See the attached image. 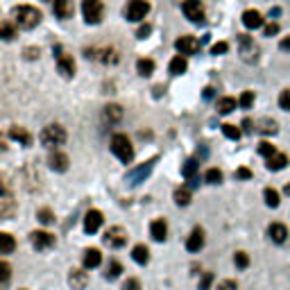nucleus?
<instances>
[{
  "instance_id": "45",
  "label": "nucleus",
  "mask_w": 290,
  "mask_h": 290,
  "mask_svg": "<svg viewBox=\"0 0 290 290\" xmlns=\"http://www.w3.org/2000/svg\"><path fill=\"white\" fill-rule=\"evenodd\" d=\"M37 215H39V220H41L43 225H50V222L55 220V215H52V211H50V209H41Z\"/></svg>"
},
{
  "instance_id": "22",
  "label": "nucleus",
  "mask_w": 290,
  "mask_h": 290,
  "mask_svg": "<svg viewBox=\"0 0 290 290\" xmlns=\"http://www.w3.org/2000/svg\"><path fill=\"white\" fill-rule=\"evenodd\" d=\"M100 263H102V254H100V249H86L84 252V268L93 270V268H98Z\"/></svg>"
},
{
  "instance_id": "23",
  "label": "nucleus",
  "mask_w": 290,
  "mask_h": 290,
  "mask_svg": "<svg viewBox=\"0 0 290 290\" xmlns=\"http://www.w3.org/2000/svg\"><path fill=\"white\" fill-rule=\"evenodd\" d=\"M268 170H283V168L288 166V157L286 154H281V152H277V154H272V157L268 159Z\"/></svg>"
},
{
  "instance_id": "49",
  "label": "nucleus",
  "mask_w": 290,
  "mask_h": 290,
  "mask_svg": "<svg viewBox=\"0 0 290 290\" xmlns=\"http://www.w3.org/2000/svg\"><path fill=\"white\" fill-rule=\"evenodd\" d=\"M123 290H141V281L138 279H127L123 283Z\"/></svg>"
},
{
  "instance_id": "41",
  "label": "nucleus",
  "mask_w": 290,
  "mask_h": 290,
  "mask_svg": "<svg viewBox=\"0 0 290 290\" xmlns=\"http://www.w3.org/2000/svg\"><path fill=\"white\" fill-rule=\"evenodd\" d=\"M279 107L283 111H290V89L281 91V95H279Z\"/></svg>"
},
{
  "instance_id": "43",
  "label": "nucleus",
  "mask_w": 290,
  "mask_h": 290,
  "mask_svg": "<svg viewBox=\"0 0 290 290\" xmlns=\"http://www.w3.org/2000/svg\"><path fill=\"white\" fill-rule=\"evenodd\" d=\"M9 274H12V268H9L7 261H3V263H0V281H3V286L9 281Z\"/></svg>"
},
{
  "instance_id": "26",
  "label": "nucleus",
  "mask_w": 290,
  "mask_h": 290,
  "mask_svg": "<svg viewBox=\"0 0 290 290\" xmlns=\"http://www.w3.org/2000/svg\"><path fill=\"white\" fill-rule=\"evenodd\" d=\"M132 256H134V261H136V263L145 265L150 261V249L145 247V245H136V247L132 249Z\"/></svg>"
},
{
  "instance_id": "24",
  "label": "nucleus",
  "mask_w": 290,
  "mask_h": 290,
  "mask_svg": "<svg viewBox=\"0 0 290 290\" xmlns=\"http://www.w3.org/2000/svg\"><path fill=\"white\" fill-rule=\"evenodd\" d=\"M9 213H12V195H9V191L3 186V200H0V218H3V220H7Z\"/></svg>"
},
{
  "instance_id": "17",
  "label": "nucleus",
  "mask_w": 290,
  "mask_h": 290,
  "mask_svg": "<svg viewBox=\"0 0 290 290\" xmlns=\"http://www.w3.org/2000/svg\"><path fill=\"white\" fill-rule=\"evenodd\" d=\"M268 236L274 240V243H286V238H288L286 225H281V222H272V225L268 227Z\"/></svg>"
},
{
  "instance_id": "33",
  "label": "nucleus",
  "mask_w": 290,
  "mask_h": 290,
  "mask_svg": "<svg viewBox=\"0 0 290 290\" xmlns=\"http://www.w3.org/2000/svg\"><path fill=\"white\" fill-rule=\"evenodd\" d=\"M263 197H265V204L272 206V209H277L279 202H281V200H279V193L274 191V188H270V186L263 191Z\"/></svg>"
},
{
  "instance_id": "37",
  "label": "nucleus",
  "mask_w": 290,
  "mask_h": 290,
  "mask_svg": "<svg viewBox=\"0 0 290 290\" xmlns=\"http://www.w3.org/2000/svg\"><path fill=\"white\" fill-rule=\"evenodd\" d=\"M259 132H263V134H277V123L274 120H261V127H259Z\"/></svg>"
},
{
  "instance_id": "4",
  "label": "nucleus",
  "mask_w": 290,
  "mask_h": 290,
  "mask_svg": "<svg viewBox=\"0 0 290 290\" xmlns=\"http://www.w3.org/2000/svg\"><path fill=\"white\" fill-rule=\"evenodd\" d=\"M82 14H84L86 23H100L104 16V5L102 0H82Z\"/></svg>"
},
{
  "instance_id": "25",
  "label": "nucleus",
  "mask_w": 290,
  "mask_h": 290,
  "mask_svg": "<svg viewBox=\"0 0 290 290\" xmlns=\"http://www.w3.org/2000/svg\"><path fill=\"white\" fill-rule=\"evenodd\" d=\"M188 68V61H186V57L184 55H177L175 59L170 61V72L172 75H182V72H186Z\"/></svg>"
},
{
  "instance_id": "8",
  "label": "nucleus",
  "mask_w": 290,
  "mask_h": 290,
  "mask_svg": "<svg viewBox=\"0 0 290 290\" xmlns=\"http://www.w3.org/2000/svg\"><path fill=\"white\" fill-rule=\"evenodd\" d=\"M154 163H157V159H150V161H145L143 166H138V168H134V170H129V172H127V182L132 184V186H136V184L145 182V177L152 172Z\"/></svg>"
},
{
  "instance_id": "3",
  "label": "nucleus",
  "mask_w": 290,
  "mask_h": 290,
  "mask_svg": "<svg viewBox=\"0 0 290 290\" xmlns=\"http://www.w3.org/2000/svg\"><path fill=\"white\" fill-rule=\"evenodd\" d=\"M39 141L41 145H46V148H59V145H64L66 141V129L61 127V125H46L41 132V136H39Z\"/></svg>"
},
{
  "instance_id": "57",
  "label": "nucleus",
  "mask_w": 290,
  "mask_h": 290,
  "mask_svg": "<svg viewBox=\"0 0 290 290\" xmlns=\"http://www.w3.org/2000/svg\"><path fill=\"white\" fill-rule=\"evenodd\" d=\"M18 290H27V288H18Z\"/></svg>"
},
{
  "instance_id": "32",
  "label": "nucleus",
  "mask_w": 290,
  "mask_h": 290,
  "mask_svg": "<svg viewBox=\"0 0 290 290\" xmlns=\"http://www.w3.org/2000/svg\"><path fill=\"white\" fill-rule=\"evenodd\" d=\"M136 70H138V75H143V77L152 75L154 72V61L152 59H138L136 61Z\"/></svg>"
},
{
  "instance_id": "52",
  "label": "nucleus",
  "mask_w": 290,
  "mask_h": 290,
  "mask_svg": "<svg viewBox=\"0 0 290 290\" xmlns=\"http://www.w3.org/2000/svg\"><path fill=\"white\" fill-rule=\"evenodd\" d=\"M236 177H238V179H249L252 172H249L247 168H238V170H236Z\"/></svg>"
},
{
  "instance_id": "1",
  "label": "nucleus",
  "mask_w": 290,
  "mask_h": 290,
  "mask_svg": "<svg viewBox=\"0 0 290 290\" xmlns=\"http://www.w3.org/2000/svg\"><path fill=\"white\" fill-rule=\"evenodd\" d=\"M12 16H14V23H16L18 27H23V30H32V27H37L39 23H41V12L30 7V5L14 7Z\"/></svg>"
},
{
  "instance_id": "12",
  "label": "nucleus",
  "mask_w": 290,
  "mask_h": 290,
  "mask_svg": "<svg viewBox=\"0 0 290 290\" xmlns=\"http://www.w3.org/2000/svg\"><path fill=\"white\" fill-rule=\"evenodd\" d=\"M30 240H32V245H34L39 252H43V249H50L52 245H55V236L48 234V231H32Z\"/></svg>"
},
{
  "instance_id": "11",
  "label": "nucleus",
  "mask_w": 290,
  "mask_h": 290,
  "mask_svg": "<svg viewBox=\"0 0 290 290\" xmlns=\"http://www.w3.org/2000/svg\"><path fill=\"white\" fill-rule=\"evenodd\" d=\"M175 48H177V50H179V55H184V57H186V55H195V52L197 50H200V41H197V39L195 37H179V39H177V41H175Z\"/></svg>"
},
{
  "instance_id": "36",
  "label": "nucleus",
  "mask_w": 290,
  "mask_h": 290,
  "mask_svg": "<svg viewBox=\"0 0 290 290\" xmlns=\"http://www.w3.org/2000/svg\"><path fill=\"white\" fill-rule=\"evenodd\" d=\"M100 59H102L104 64H116V61H118V52H116L114 48H104V50H102V57H100Z\"/></svg>"
},
{
  "instance_id": "54",
  "label": "nucleus",
  "mask_w": 290,
  "mask_h": 290,
  "mask_svg": "<svg viewBox=\"0 0 290 290\" xmlns=\"http://www.w3.org/2000/svg\"><path fill=\"white\" fill-rule=\"evenodd\" d=\"M243 127H245V132H254V127H252V120H243Z\"/></svg>"
},
{
  "instance_id": "29",
  "label": "nucleus",
  "mask_w": 290,
  "mask_h": 290,
  "mask_svg": "<svg viewBox=\"0 0 290 290\" xmlns=\"http://www.w3.org/2000/svg\"><path fill=\"white\" fill-rule=\"evenodd\" d=\"M234 109H236V100L234 98H220V100H218V114L227 116V114H231Z\"/></svg>"
},
{
  "instance_id": "38",
  "label": "nucleus",
  "mask_w": 290,
  "mask_h": 290,
  "mask_svg": "<svg viewBox=\"0 0 290 290\" xmlns=\"http://www.w3.org/2000/svg\"><path fill=\"white\" fill-rule=\"evenodd\" d=\"M238 104L243 109H249L254 104V91H245L243 95H240V100H238Z\"/></svg>"
},
{
  "instance_id": "13",
  "label": "nucleus",
  "mask_w": 290,
  "mask_h": 290,
  "mask_svg": "<svg viewBox=\"0 0 290 290\" xmlns=\"http://www.w3.org/2000/svg\"><path fill=\"white\" fill-rule=\"evenodd\" d=\"M102 227V213L98 209H91L89 213L84 215V231L86 234H95V231Z\"/></svg>"
},
{
  "instance_id": "44",
  "label": "nucleus",
  "mask_w": 290,
  "mask_h": 290,
  "mask_svg": "<svg viewBox=\"0 0 290 290\" xmlns=\"http://www.w3.org/2000/svg\"><path fill=\"white\" fill-rule=\"evenodd\" d=\"M259 152L263 154L265 159H270V157H272V154H277V150H274V145H270V143H265V141H263V143L259 145Z\"/></svg>"
},
{
  "instance_id": "42",
  "label": "nucleus",
  "mask_w": 290,
  "mask_h": 290,
  "mask_svg": "<svg viewBox=\"0 0 290 290\" xmlns=\"http://www.w3.org/2000/svg\"><path fill=\"white\" fill-rule=\"evenodd\" d=\"M206 182H209V184H220V182H222V172L218 170V168H211V170H206Z\"/></svg>"
},
{
  "instance_id": "40",
  "label": "nucleus",
  "mask_w": 290,
  "mask_h": 290,
  "mask_svg": "<svg viewBox=\"0 0 290 290\" xmlns=\"http://www.w3.org/2000/svg\"><path fill=\"white\" fill-rule=\"evenodd\" d=\"M0 34H3L5 41H12L14 34H16V32H14V27H12V23L5 21V23H3V27H0Z\"/></svg>"
},
{
  "instance_id": "15",
  "label": "nucleus",
  "mask_w": 290,
  "mask_h": 290,
  "mask_svg": "<svg viewBox=\"0 0 290 290\" xmlns=\"http://www.w3.org/2000/svg\"><path fill=\"white\" fill-rule=\"evenodd\" d=\"M48 166L52 168L55 172H66L68 170V157H66L64 152H52L50 157H48Z\"/></svg>"
},
{
  "instance_id": "18",
  "label": "nucleus",
  "mask_w": 290,
  "mask_h": 290,
  "mask_svg": "<svg viewBox=\"0 0 290 290\" xmlns=\"http://www.w3.org/2000/svg\"><path fill=\"white\" fill-rule=\"evenodd\" d=\"M150 234H152V238L157 240V243H163L168 236V225L166 220H154L152 225H150Z\"/></svg>"
},
{
  "instance_id": "9",
  "label": "nucleus",
  "mask_w": 290,
  "mask_h": 290,
  "mask_svg": "<svg viewBox=\"0 0 290 290\" xmlns=\"http://www.w3.org/2000/svg\"><path fill=\"white\" fill-rule=\"evenodd\" d=\"M182 9H184V14H186L188 21H193V23L204 21V7H202L200 0H186Z\"/></svg>"
},
{
  "instance_id": "19",
  "label": "nucleus",
  "mask_w": 290,
  "mask_h": 290,
  "mask_svg": "<svg viewBox=\"0 0 290 290\" xmlns=\"http://www.w3.org/2000/svg\"><path fill=\"white\" fill-rule=\"evenodd\" d=\"M9 136L14 138V141H18L21 145H32V134L27 132V129H23V127H18V125H14L12 129H9Z\"/></svg>"
},
{
  "instance_id": "53",
  "label": "nucleus",
  "mask_w": 290,
  "mask_h": 290,
  "mask_svg": "<svg viewBox=\"0 0 290 290\" xmlns=\"http://www.w3.org/2000/svg\"><path fill=\"white\" fill-rule=\"evenodd\" d=\"M279 46H281V50H290V37L281 39V43H279Z\"/></svg>"
},
{
  "instance_id": "39",
  "label": "nucleus",
  "mask_w": 290,
  "mask_h": 290,
  "mask_svg": "<svg viewBox=\"0 0 290 290\" xmlns=\"http://www.w3.org/2000/svg\"><path fill=\"white\" fill-rule=\"evenodd\" d=\"M234 263H236V268H240V270H245L249 265V256L245 254V252H236L234 256Z\"/></svg>"
},
{
  "instance_id": "20",
  "label": "nucleus",
  "mask_w": 290,
  "mask_h": 290,
  "mask_svg": "<svg viewBox=\"0 0 290 290\" xmlns=\"http://www.w3.org/2000/svg\"><path fill=\"white\" fill-rule=\"evenodd\" d=\"M75 7H72V0H55V14L59 18H70Z\"/></svg>"
},
{
  "instance_id": "34",
  "label": "nucleus",
  "mask_w": 290,
  "mask_h": 290,
  "mask_svg": "<svg viewBox=\"0 0 290 290\" xmlns=\"http://www.w3.org/2000/svg\"><path fill=\"white\" fill-rule=\"evenodd\" d=\"M175 204H179V206L191 204V193H188V188H177L175 191Z\"/></svg>"
},
{
  "instance_id": "2",
  "label": "nucleus",
  "mask_w": 290,
  "mask_h": 290,
  "mask_svg": "<svg viewBox=\"0 0 290 290\" xmlns=\"http://www.w3.org/2000/svg\"><path fill=\"white\" fill-rule=\"evenodd\" d=\"M111 152H114L123 163H132L134 148H132V141L127 138V134H116V136L111 138Z\"/></svg>"
},
{
  "instance_id": "51",
  "label": "nucleus",
  "mask_w": 290,
  "mask_h": 290,
  "mask_svg": "<svg viewBox=\"0 0 290 290\" xmlns=\"http://www.w3.org/2000/svg\"><path fill=\"white\" fill-rule=\"evenodd\" d=\"M279 32V25L277 23H270V25H265V37H274Z\"/></svg>"
},
{
  "instance_id": "10",
  "label": "nucleus",
  "mask_w": 290,
  "mask_h": 290,
  "mask_svg": "<svg viewBox=\"0 0 290 290\" xmlns=\"http://www.w3.org/2000/svg\"><path fill=\"white\" fill-rule=\"evenodd\" d=\"M57 66H59V72L64 77H72L75 75V61H72L70 55H66L61 48H57Z\"/></svg>"
},
{
  "instance_id": "55",
  "label": "nucleus",
  "mask_w": 290,
  "mask_h": 290,
  "mask_svg": "<svg viewBox=\"0 0 290 290\" xmlns=\"http://www.w3.org/2000/svg\"><path fill=\"white\" fill-rule=\"evenodd\" d=\"M204 98H213V89H211V86L204 89Z\"/></svg>"
},
{
  "instance_id": "5",
  "label": "nucleus",
  "mask_w": 290,
  "mask_h": 290,
  "mask_svg": "<svg viewBox=\"0 0 290 290\" xmlns=\"http://www.w3.org/2000/svg\"><path fill=\"white\" fill-rule=\"evenodd\" d=\"M148 12H150L148 0H129L127 7H125V16H127V21H132V23L143 21V18L148 16Z\"/></svg>"
},
{
  "instance_id": "31",
  "label": "nucleus",
  "mask_w": 290,
  "mask_h": 290,
  "mask_svg": "<svg viewBox=\"0 0 290 290\" xmlns=\"http://www.w3.org/2000/svg\"><path fill=\"white\" fill-rule=\"evenodd\" d=\"M120 272H123V265L118 263V261H109L107 265V272H104V279H109V281H114V279L120 277Z\"/></svg>"
},
{
  "instance_id": "35",
  "label": "nucleus",
  "mask_w": 290,
  "mask_h": 290,
  "mask_svg": "<svg viewBox=\"0 0 290 290\" xmlns=\"http://www.w3.org/2000/svg\"><path fill=\"white\" fill-rule=\"evenodd\" d=\"M222 134H225L227 138H231V141H238L240 138V129L236 127V125H229V123L222 125Z\"/></svg>"
},
{
  "instance_id": "28",
  "label": "nucleus",
  "mask_w": 290,
  "mask_h": 290,
  "mask_svg": "<svg viewBox=\"0 0 290 290\" xmlns=\"http://www.w3.org/2000/svg\"><path fill=\"white\" fill-rule=\"evenodd\" d=\"M104 118H107L109 123H118V120L123 118V109H120L118 104H109V107H104Z\"/></svg>"
},
{
  "instance_id": "21",
  "label": "nucleus",
  "mask_w": 290,
  "mask_h": 290,
  "mask_svg": "<svg viewBox=\"0 0 290 290\" xmlns=\"http://www.w3.org/2000/svg\"><path fill=\"white\" fill-rule=\"evenodd\" d=\"M86 281H89L86 272H82V270H70V274H68V283L72 286V290H82V288L86 286Z\"/></svg>"
},
{
  "instance_id": "48",
  "label": "nucleus",
  "mask_w": 290,
  "mask_h": 290,
  "mask_svg": "<svg viewBox=\"0 0 290 290\" xmlns=\"http://www.w3.org/2000/svg\"><path fill=\"white\" fill-rule=\"evenodd\" d=\"M211 283H213V274L204 272V277H202V281H200V290H209Z\"/></svg>"
},
{
  "instance_id": "27",
  "label": "nucleus",
  "mask_w": 290,
  "mask_h": 290,
  "mask_svg": "<svg viewBox=\"0 0 290 290\" xmlns=\"http://www.w3.org/2000/svg\"><path fill=\"white\" fill-rule=\"evenodd\" d=\"M197 168H200V163H197V159H188V161L184 163V168H182V175L186 177V179H195V172H197Z\"/></svg>"
},
{
  "instance_id": "16",
  "label": "nucleus",
  "mask_w": 290,
  "mask_h": 290,
  "mask_svg": "<svg viewBox=\"0 0 290 290\" xmlns=\"http://www.w3.org/2000/svg\"><path fill=\"white\" fill-rule=\"evenodd\" d=\"M243 25L247 27V30H259V27H263V16H261V12L247 9V12L243 14Z\"/></svg>"
},
{
  "instance_id": "7",
  "label": "nucleus",
  "mask_w": 290,
  "mask_h": 290,
  "mask_svg": "<svg viewBox=\"0 0 290 290\" xmlns=\"http://www.w3.org/2000/svg\"><path fill=\"white\" fill-rule=\"evenodd\" d=\"M238 41H240V57H243L247 64L256 61V57H259V48H256L254 39H249L247 34H240Z\"/></svg>"
},
{
  "instance_id": "47",
  "label": "nucleus",
  "mask_w": 290,
  "mask_h": 290,
  "mask_svg": "<svg viewBox=\"0 0 290 290\" xmlns=\"http://www.w3.org/2000/svg\"><path fill=\"white\" fill-rule=\"evenodd\" d=\"M229 50V43H225V41H220V43H215L213 48H211V55H225V52Z\"/></svg>"
},
{
  "instance_id": "46",
  "label": "nucleus",
  "mask_w": 290,
  "mask_h": 290,
  "mask_svg": "<svg viewBox=\"0 0 290 290\" xmlns=\"http://www.w3.org/2000/svg\"><path fill=\"white\" fill-rule=\"evenodd\" d=\"M215 290H238V283L231 281V279H225V281L218 283V288H215Z\"/></svg>"
},
{
  "instance_id": "50",
  "label": "nucleus",
  "mask_w": 290,
  "mask_h": 290,
  "mask_svg": "<svg viewBox=\"0 0 290 290\" xmlns=\"http://www.w3.org/2000/svg\"><path fill=\"white\" fill-rule=\"evenodd\" d=\"M150 32H152V25H148V23H145V25H141V27H138L136 37H138V39H145V37L150 34Z\"/></svg>"
},
{
  "instance_id": "14",
  "label": "nucleus",
  "mask_w": 290,
  "mask_h": 290,
  "mask_svg": "<svg viewBox=\"0 0 290 290\" xmlns=\"http://www.w3.org/2000/svg\"><path fill=\"white\" fill-rule=\"evenodd\" d=\"M202 247H204V231H202L200 227H195V229L191 231V236L186 238V249L188 252H200Z\"/></svg>"
},
{
  "instance_id": "6",
  "label": "nucleus",
  "mask_w": 290,
  "mask_h": 290,
  "mask_svg": "<svg viewBox=\"0 0 290 290\" xmlns=\"http://www.w3.org/2000/svg\"><path fill=\"white\" fill-rule=\"evenodd\" d=\"M127 231L123 229V227H109L107 231H104V245H109V247L114 249H120L127 245Z\"/></svg>"
},
{
  "instance_id": "56",
  "label": "nucleus",
  "mask_w": 290,
  "mask_h": 290,
  "mask_svg": "<svg viewBox=\"0 0 290 290\" xmlns=\"http://www.w3.org/2000/svg\"><path fill=\"white\" fill-rule=\"evenodd\" d=\"M283 193H286V195H290V184H286V188H283Z\"/></svg>"
},
{
  "instance_id": "30",
  "label": "nucleus",
  "mask_w": 290,
  "mask_h": 290,
  "mask_svg": "<svg viewBox=\"0 0 290 290\" xmlns=\"http://www.w3.org/2000/svg\"><path fill=\"white\" fill-rule=\"evenodd\" d=\"M14 247H16V243H14V238L9 234H0V254H12Z\"/></svg>"
}]
</instances>
